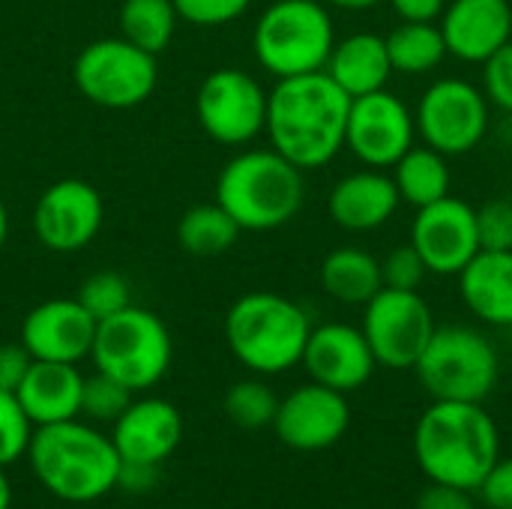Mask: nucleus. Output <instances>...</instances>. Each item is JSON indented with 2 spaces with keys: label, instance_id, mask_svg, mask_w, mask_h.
<instances>
[{
  "label": "nucleus",
  "instance_id": "obj_5",
  "mask_svg": "<svg viewBox=\"0 0 512 509\" xmlns=\"http://www.w3.org/2000/svg\"><path fill=\"white\" fill-rule=\"evenodd\" d=\"M312 321L300 303L276 291H249L225 315V342L255 375H282L303 360Z\"/></svg>",
  "mask_w": 512,
  "mask_h": 509
},
{
  "label": "nucleus",
  "instance_id": "obj_43",
  "mask_svg": "<svg viewBox=\"0 0 512 509\" xmlns=\"http://www.w3.org/2000/svg\"><path fill=\"white\" fill-rule=\"evenodd\" d=\"M324 3L333 9H345V12H366V9H375L381 0H324Z\"/></svg>",
  "mask_w": 512,
  "mask_h": 509
},
{
  "label": "nucleus",
  "instance_id": "obj_18",
  "mask_svg": "<svg viewBox=\"0 0 512 509\" xmlns=\"http://www.w3.org/2000/svg\"><path fill=\"white\" fill-rule=\"evenodd\" d=\"M96 336V318L69 297L45 300L24 315L21 345L33 360L51 363H78L90 357Z\"/></svg>",
  "mask_w": 512,
  "mask_h": 509
},
{
  "label": "nucleus",
  "instance_id": "obj_45",
  "mask_svg": "<svg viewBox=\"0 0 512 509\" xmlns=\"http://www.w3.org/2000/svg\"><path fill=\"white\" fill-rule=\"evenodd\" d=\"M6 237H9V210H6V201L0 198V249L6 246Z\"/></svg>",
  "mask_w": 512,
  "mask_h": 509
},
{
  "label": "nucleus",
  "instance_id": "obj_23",
  "mask_svg": "<svg viewBox=\"0 0 512 509\" xmlns=\"http://www.w3.org/2000/svg\"><path fill=\"white\" fill-rule=\"evenodd\" d=\"M468 312L489 327H512V249H480L456 276Z\"/></svg>",
  "mask_w": 512,
  "mask_h": 509
},
{
  "label": "nucleus",
  "instance_id": "obj_17",
  "mask_svg": "<svg viewBox=\"0 0 512 509\" xmlns=\"http://www.w3.org/2000/svg\"><path fill=\"white\" fill-rule=\"evenodd\" d=\"M300 363L315 384H324L345 396L366 387L378 369L363 330L342 321L312 327Z\"/></svg>",
  "mask_w": 512,
  "mask_h": 509
},
{
  "label": "nucleus",
  "instance_id": "obj_11",
  "mask_svg": "<svg viewBox=\"0 0 512 509\" xmlns=\"http://www.w3.org/2000/svg\"><path fill=\"white\" fill-rule=\"evenodd\" d=\"M432 306L420 291L381 288L363 306V336L384 369H414L435 333Z\"/></svg>",
  "mask_w": 512,
  "mask_h": 509
},
{
  "label": "nucleus",
  "instance_id": "obj_30",
  "mask_svg": "<svg viewBox=\"0 0 512 509\" xmlns=\"http://www.w3.org/2000/svg\"><path fill=\"white\" fill-rule=\"evenodd\" d=\"M222 405H225V417L237 429L261 432V429L273 426L276 408H279V396L261 378H246V381H237V384L228 387Z\"/></svg>",
  "mask_w": 512,
  "mask_h": 509
},
{
  "label": "nucleus",
  "instance_id": "obj_14",
  "mask_svg": "<svg viewBox=\"0 0 512 509\" xmlns=\"http://www.w3.org/2000/svg\"><path fill=\"white\" fill-rule=\"evenodd\" d=\"M105 219L102 195L87 180H57L42 189L33 207V234L48 252H81L87 249Z\"/></svg>",
  "mask_w": 512,
  "mask_h": 509
},
{
  "label": "nucleus",
  "instance_id": "obj_1",
  "mask_svg": "<svg viewBox=\"0 0 512 509\" xmlns=\"http://www.w3.org/2000/svg\"><path fill=\"white\" fill-rule=\"evenodd\" d=\"M348 111L351 96L324 69L276 78V87L267 93L264 132L276 153L300 171H315L342 153Z\"/></svg>",
  "mask_w": 512,
  "mask_h": 509
},
{
  "label": "nucleus",
  "instance_id": "obj_7",
  "mask_svg": "<svg viewBox=\"0 0 512 509\" xmlns=\"http://www.w3.org/2000/svg\"><path fill=\"white\" fill-rule=\"evenodd\" d=\"M414 372L435 402H486L498 384L501 357L483 330L447 324L435 327Z\"/></svg>",
  "mask_w": 512,
  "mask_h": 509
},
{
  "label": "nucleus",
  "instance_id": "obj_21",
  "mask_svg": "<svg viewBox=\"0 0 512 509\" xmlns=\"http://www.w3.org/2000/svg\"><path fill=\"white\" fill-rule=\"evenodd\" d=\"M399 204L402 198L396 192V183L381 168H366L339 177L327 198L330 219L351 234H369L384 228L396 216Z\"/></svg>",
  "mask_w": 512,
  "mask_h": 509
},
{
  "label": "nucleus",
  "instance_id": "obj_6",
  "mask_svg": "<svg viewBox=\"0 0 512 509\" xmlns=\"http://www.w3.org/2000/svg\"><path fill=\"white\" fill-rule=\"evenodd\" d=\"M333 45L336 27L324 0H273L252 30V51L273 78L321 72Z\"/></svg>",
  "mask_w": 512,
  "mask_h": 509
},
{
  "label": "nucleus",
  "instance_id": "obj_36",
  "mask_svg": "<svg viewBox=\"0 0 512 509\" xmlns=\"http://www.w3.org/2000/svg\"><path fill=\"white\" fill-rule=\"evenodd\" d=\"M477 231L483 249H512V201L492 198L477 207Z\"/></svg>",
  "mask_w": 512,
  "mask_h": 509
},
{
  "label": "nucleus",
  "instance_id": "obj_12",
  "mask_svg": "<svg viewBox=\"0 0 512 509\" xmlns=\"http://www.w3.org/2000/svg\"><path fill=\"white\" fill-rule=\"evenodd\" d=\"M195 114L201 129L228 147H243L264 132L267 90L255 75L225 66L213 69L195 96Z\"/></svg>",
  "mask_w": 512,
  "mask_h": 509
},
{
  "label": "nucleus",
  "instance_id": "obj_4",
  "mask_svg": "<svg viewBox=\"0 0 512 509\" xmlns=\"http://www.w3.org/2000/svg\"><path fill=\"white\" fill-rule=\"evenodd\" d=\"M306 171L273 147L243 150L216 180V204L240 225V231H276L288 225L306 201Z\"/></svg>",
  "mask_w": 512,
  "mask_h": 509
},
{
  "label": "nucleus",
  "instance_id": "obj_13",
  "mask_svg": "<svg viewBox=\"0 0 512 509\" xmlns=\"http://www.w3.org/2000/svg\"><path fill=\"white\" fill-rule=\"evenodd\" d=\"M417 144L414 111L387 87L351 99L345 147L366 168H393Z\"/></svg>",
  "mask_w": 512,
  "mask_h": 509
},
{
  "label": "nucleus",
  "instance_id": "obj_9",
  "mask_svg": "<svg viewBox=\"0 0 512 509\" xmlns=\"http://www.w3.org/2000/svg\"><path fill=\"white\" fill-rule=\"evenodd\" d=\"M72 81L93 105L126 111L150 99L159 81V66L156 54L132 45L123 36H108L78 51L72 63Z\"/></svg>",
  "mask_w": 512,
  "mask_h": 509
},
{
  "label": "nucleus",
  "instance_id": "obj_29",
  "mask_svg": "<svg viewBox=\"0 0 512 509\" xmlns=\"http://www.w3.org/2000/svg\"><path fill=\"white\" fill-rule=\"evenodd\" d=\"M177 30V9L171 0H123L120 6V36L132 45L162 54Z\"/></svg>",
  "mask_w": 512,
  "mask_h": 509
},
{
  "label": "nucleus",
  "instance_id": "obj_2",
  "mask_svg": "<svg viewBox=\"0 0 512 509\" xmlns=\"http://www.w3.org/2000/svg\"><path fill=\"white\" fill-rule=\"evenodd\" d=\"M414 459L432 483L477 492L501 459V435L483 402H432L414 426Z\"/></svg>",
  "mask_w": 512,
  "mask_h": 509
},
{
  "label": "nucleus",
  "instance_id": "obj_33",
  "mask_svg": "<svg viewBox=\"0 0 512 509\" xmlns=\"http://www.w3.org/2000/svg\"><path fill=\"white\" fill-rule=\"evenodd\" d=\"M30 438H33V423L27 420L15 393L0 390V468H9L18 459H24Z\"/></svg>",
  "mask_w": 512,
  "mask_h": 509
},
{
  "label": "nucleus",
  "instance_id": "obj_24",
  "mask_svg": "<svg viewBox=\"0 0 512 509\" xmlns=\"http://www.w3.org/2000/svg\"><path fill=\"white\" fill-rule=\"evenodd\" d=\"M324 72L351 99L384 90L390 75H393V63H390V54H387V39L372 33V30H360V33H351L345 39H336Z\"/></svg>",
  "mask_w": 512,
  "mask_h": 509
},
{
  "label": "nucleus",
  "instance_id": "obj_35",
  "mask_svg": "<svg viewBox=\"0 0 512 509\" xmlns=\"http://www.w3.org/2000/svg\"><path fill=\"white\" fill-rule=\"evenodd\" d=\"M171 3L177 9V18L195 27H222L240 18L252 0H171Z\"/></svg>",
  "mask_w": 512,
  "mask_h": 509
},
{
  "label": "nucleus",
  "instance_id": "obj_10",
  "mask_svg": "<svg viewBox=\"0 0 512 509\" xmlns=\"http://www.w3.org/2000/svg\"><path fill=\"white\" fill-rule=\"evenodd\" d=\"M492 105L483 87L465 78L432 81L414 111L417 135L426 147L450 156H465L477 150L489 132Z\"/></svg>",
  "mask_w": 512,
  "mask_h": 509
},
{
  "label": "nucleus",
  "instance_id": "obj_26",
  "mask_svg": "<svg viewBox=\"0 0 512 509\" xmlns=\"http://www.w3.org/2000/svg\"><path fill=\"white\" fill-rule=\"evenodd\" d=\"M390 171H393L390 177L396 183L399 198L405 204H411L414 210L447 198L450 186H453L450 159L426 144H414Z\"/></svg>",
  "mask_w": 512,
  "mask_h": 509
},
{
  "label": "nucleus",
  "instance_id": "obj_8",
  "mask_svg": "<svg viewBox=\"0 0 512 509\" xmlns=\"http://www.w3.org/2000/svg\"><path fill=\"white\" fill-rule=\"evenodd\" d=\"M171 354L174 348L165 321L138 306H126L99 321L90 348L96 372L111 375L132 393L156 387L168 375Z\"/></svg>",
  "mask_w": 512,
  "mask_h": 509
},
{
  "label": "nucleus",
  "instance_id": "obj_40",
  "mask_svg": "<svg viewBox=\"0 0 512 509\" xmlns=\"http://www.w3.org/2000/svg\"><path fill=\"white\" fill-rule=\"evenodd\" d=\"M30 363H33V357H30V351H27L21 342L0 345V390L15 393L18 384L24 381Z\"/></svg>",
  "mask_w": 512,
  "mask_h": 509
},
{
  "label": "nucleus",
  "instance_id": "obj_41",
  "mask_svg": "<svg viewBox=\"0 0 512 509\" xmlns=\"http://www.w3.org/2000/svg\"><path fill=\"white\" fill-rule=\"evenodd\" d=\"M159 480V468L156 465H138V462H120V474H117V489L129 492V495H141L147 489H153Z\"/></svg>",
  "mask_w": 512,
  "mask_h": 509
},
{
  "label": "nucleus",
  "instance_id": "obj_28",
  "mask_svg": "<svg viewBox=\"0 0 512 509\" xmlns=\"http://www.w3.org/2000/svg\"><path fill=\"white\" fill-rule=\"evenodd\" d=\"M237 237H240V225L216 201L189 207L177 225V243L183 246V252L198 258H213L228 252L237 243Z\"/></svg>",
  "mask_w": 512,
  "mask_h": 509
},
{
  "label": "nucleus",
  "instance_id": "obj_42",
  "mask_svg": "<svg viewBox=\"0 0 512 509\" xmlns=\"http://www.w3.org/2000/svg\"><path fill=\"white\" fill-rule=\"evenodd\" d=\"M387 3L399 15V21H426V24H435L447 6V0H387Z\"/></svg>",
  "mask_w": 512,
  "mask_h": 509
},
{
  "label": "nucleus",
  "instance_id": "obj_20",
  "mask_svg": "<svg viewBox=\"0 0 512 509\" xmlns=\"http://www.w3.org/2000/svg\"><path fill=\"white\" fill-rule=\"evenodd\" d=\"M438 27L447 42V54L483 66L498 48L512 39L510 0H447Z\"/></svg>",
  "mask_w": 512,
  "mask_h": 509
},
{
  "label": "nucleus",
  "instance_id": "obj_38",
  "mask_svg": "<svg viewBox=\"0 0 512 509\" xmlns=\"http://www.w3.org/2000/svg\"><path fill=\"white\" fill-rule=\"evenodd\" d=\"M489 509H512V459H498L477 489Z\"/></svg>",
  "mask_w": 512,
  "mask_h": 509
},
{
  "label": "nucleus",
  "instance_id": "obj_34",
  "mask_svg": "<svg viewBox=\"0 0 512 509\" xmlns=\"http://www.w3.org/2000/svg\"><path fill=\"white\" fill-rule=\"evenodd\" d=\"M429 270L423 264V258L417 255V249L411 243L390 249L381 258V279L384 288H396V291H420V285L426 282Z\"/></svg>",
  "mask_w": 512,
  "mask_h": 509
},
{
  "label": "nucleus",
  "instance_id": "obj_3",
  "mask_svg": "<svg viewBox=\"0 0 512 509\" xmlns=\"http://www.w3.org/2000/svg\"><path fill=\"white\" fill-rule=\"evenodd\" d=\"M27 462L39 486L66 504H93L117 489L120 456L111 435L78 417L36 426Z\"/></svg>",
  "mask_w": 512,
  "mask_h": 509
},
{
  "label": "nucleus",
  "instance_id": "obj_25",
  "mask_svg": "<svg viewBox=\"0 0 512 509\" xmlns=\"http://www.w3.org/2000/svg\"><path fill=\"white\" fill-rule=\"evenodd\" d=\"M321 288L345 306H366L381 288V261L360 246H339L321 261Z\"/></svg>",
  "mask_w": 512,
  "mask_h": 509
},
{
  "label": "nucleus",
  "instance_id": "obj_16",
  "mask_svg": "<svg viewBox=\"0 0 512 509\" xmlns=\"http://www.w3.org/2000/svg\"><path fill=\"white\" fill-rule=\"evenodd\" d=\"M351 426L348 396L324 384H303L279 399L273 432L294 453H321L342 441Z\"/></svg>",
  "mask_w": 512,
  "mask_h": 509
},
{
  "label": "nucleus",
  "instance_id": "obj_39",
  "mask_svg": "<svg viewBox=\"0 0 512 509\" xmlns=\"http://www.w3.org/2000/svg\"><path fill=\"white\" fill-rule=\"evenodd\" d=\"M417 509H477V501H474V492L468 489L429 480V486L417 498Z\"/></svg>",
  "mask_w": 512,
  "mask_h": 509
},
{
  "label": "nucleus",
  "instance_id": "obj_27",
  "mask_svg": "<svg viewBox=\"0 0 512 509\" xmlns=\"http://www.w3.org/2000/svg\"><path fill=\"white\" fill-rule=\"evenodd\" d=\"M384 39L393 72L399 75H429L444 63V57H450L438 21H399V27H393Z\"/></svg>",
  "mask_w": 512,
  "mask_h": 509
},
{
  "label": "nucleus",
  "instance_id": "obj_31",
  "mask_svg": "<svg viewBox=\"0 0 512 509\" xmlns=\"http://www.w3.org/2000/svg\"><path fill=\"white\" fill-rule=\"evenodd\" d=\"M132 390L123 387L120 381H114L105 372H96L90 378H84L81 387V417H87L90 423H114L132 402Z\"/></svg>",
  "mask_w": 512,
  "mask_h": 509
},
{
  "label": "nucleus",
  "instance_id": "obj_32",
  "mask_svg": "<svg viewBox=\"0 0 512 509\" xmlns=\"http://www.w3.org/2000/svg\"><path fill=\"white\" fill-rule=\"evenodd\" d=\"M93 318L96 324L117 315L120 309L132 306V291H129V282L120 276V273H111V270H102V273H93L84 279L78 297H75Z\"/></svg>",
  "mask_w": 512,
  "mask_h": 509
},
{
  "label": "nucleus",
  "instance_id": "obj_22",
  "mask_svg": "<svg viewBox=\"0 0 512 509\" xmlns=\"http://www.w3.org/2000/svg\"><path fill=\"white\" fill-rule=\"evenodd\" d=\"M81 387L84 375L78 372L75 363L33 360L24 381L15 390V399L36 429L81 417Z\"/></svg>",
  "mask_w": 512,
  "mask_h": 509
},
{
  "label": "nucleus",
  "instance_id": "obj_15",
  "mask_svg": "<svg viewBox=\"0 0 512 509\" xmlns=\"http://www.w3.org/2000/svg\"><path fill=\"white\" fill-rule=\"evenodd\" d=\"M432 276H459L468 261L483 249L477 231V207L447 195L420 207L411 222V240Z\"/></svg>",
  "mask_w": 512,
  "mask_h": 509
},
{
  "label": "nucleus",
  "instance_id": "obj_44",
  "mask_svg": "<svg viewBox=\"0 0 512 509\" xmlns=\"http://www.w3.org/2000/svg\"><path fill=\"white\" fill-rule=\"evenodd\" d=\"M12 507V486L6 477V468H0V509Z\"/></svg>",
  "mask_w": 512,
  "mask_h": 509
},
{
  "label": "nucleus",
  "instance_id": "obj_37",
  "mask_svg": "<svg viewBox=\"0 0 512 509\" xmlns=\"http://www.w3.org/2000/svg\"><path fill=\"white\" fill-rule=\"evenodd\" d=\"M483 93L489 105L512 114V39L483 63Z\"/></svg>",
  "mask_w": 512,
  "mask_h": 509
},
{
  "label": "nucleus",
  "instance_id": "obj_19",
  "mask_svg": "<svg viewBox=\"0 0 512 509\" xmlns=\"http://www.w3.org/2000/svg\"><path fill=\"white\" fill-rule=\"evenodd\" d=\"M183 441V417L168 399L144 396L132 399L129 408L111 423V444L120 462L162 465L174 456Z\"/></svg>",
  "mask_w": 512,
  "mask_h": 509
}]
</instances>
